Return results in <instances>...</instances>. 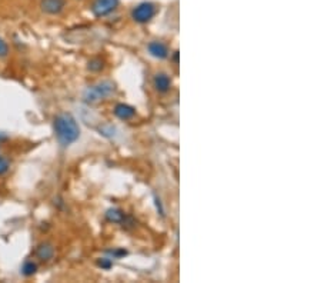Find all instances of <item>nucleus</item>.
<instances>
[{
    "label": "nucleus",
    "mask_w": 321,
    "mask_h": 283,
    "mask_svg": "<svg viewBox=\"0 0 321 283\" xmlns=\"http://www.w3.org/2000/svg\"><path fill=\"white\" fill-rule=\"evenodd\" d=\"M54 136L63 148H69L80 137V126L70 113L57 115L53 120Z\"/></svg>",
    "instance_id": "nucleus-1"
},
{
    "label": "nucleus",
    "mask_w": 321,
    "mask_h": 283,
    "mask_svg": "<svg viewBox=\"0 0 321 283\" xmlns=\"http://www.w3.org/2000/svg\"><path fill=\"white\" fill-rule=\"evenodd\" d=\"M116 90V86L113 82L110 80H103L99 82L93 86H90L84 95H83V99L84 102L89 103V104H93V103H99L101 100H106L107 98H110Z\"/></svg>",
    "instance_id": "nucleus-2"
},
{
    "label": "nucleus",
    "mask_w": 321,
    "mask_h": 283,
    "mask_svg": "<svg viewBox=\"0 0 321 283\" xmlns=\"http://www.w3.org/2000/svg\"><path fill=\"white\" fill-rule=\"evenodd\" d=\"M157 13V6L151 1H142L139 3L137 6L133 7L131 10V19L136 22V23H140V25H144L148 23Z\"/></svg>",
    "instance_id": "nucleus-3"
},
{
    "label": "nucleus",
    "mask_w": 321,
    "mask_h": 283,
    "mask_svg": "<svg viewBox=\"0 0 321 283\" xmlns=\"http://www.w3.org/2000/svg\"><path fill=\"white\" fill-rule=\"evenodd\" d=\"M120 4V0H95L90 6L92 13L96 17H104L113 13Z\"/></svg>",
    "instance_id": "nucleus-4"
},
{
    "label": "nucleus",
    "mask_w": 321,
    "mask_h": 283,
    "mask_svg": "<svg viewBox=\"0 0 321 283\" xmlns=\"http://www.w3.org/2000/svg\"><path fill=\"white\" fill-rule=\"evenodd\" d=\"M153 86L159 93H167L173 87L172 77L164 72H159L153 76Z\"/></svg>",
    "instance_id": "nucleus-5"
},
{
    "label": "nucleus",
    "mask_w": 321,
    "mask_h": 283,
    "mask_svg": "<svg viewBox=\"0 0 321 283\" xmlns=\"http://www.w3.org/2000/svg\"><path fill=\"white\" fill-rule=\"evenodd\" d=\"M66 7V0H42L40 1V9L43 13L50 16H57L60 15Z\"/></svg>",
    "instance_id": "nucleus-6"
},
{
    "label": "nucleus",
    "mask_w": 321,
    "mask_h": 283,
    "mask_svg": "<svg viewBox=\"0 0 321 283\" xmlns=\"http://www.w3.org/2000/svg\"><path fill=\"white\" fill-rule=\"evenodd\" d=\"M147 51L150 56H153L156 59H160V60L169 57V54H170L167 45L164 42H160V40H151L147 45Z\"/></svg>",
    "instance_id": "nucleus-7"
},
{
    "label": "nucleus",
    "mask_w": 321,
    "mask_h": 283,
    "mask_svg": "<svg viewBox=\"0 0 321 283\" xmlns=\"http://www.w3.org/2000/svg\"><path fill=\"white\" fill-rule=\"evenodd\" d=\"M54 253H56L54 246H53L50 242L40 243V245L36 248V252H34L36 257H37L39 260H42V262H49V260H51V259L54 257Z\"/></svg>",
    "instance_id": "nucleus-8"
},
{
    "label": "nucleus",
    "mask_w": 321,
    "mask_h": 283,
    "mask_svg": "<svg viewBox=\"0 0 321 283\" xmlns=\"http://www.w3.org/2000/svg\"><path fill=\"white\" fill-rule=\"evenodd\" d=\"M114 116L119 117L120 120H130L136 116V109L130 104L126 103H119L114 106Z\"/></svg>",
    "instance_id": "nucleus-9"
},
{
    "label": "nucleus",
    "mask_w": 321,
    "mask_h": 283,
    "mask_svg": "<svg viewBox=\"0 0 321 283\" xmlns=\"http://www.w3.org/2000/svg\"><path fill=\"white\" fill-rule=\"evenodd\" d=\"M106 219L112 223H123L126 220V215L123 213V210L113 207L106 212Z\"/></svg>",
    "instance_id": "nucleus-10"
},
{
    "label": "nucleus",
    "mask_w": 321,
    "mask_h": 283,
    "mask_svg": "<svg viewBox=\"0 0 321 283\" xmlns=\"http://www.w3.org/2000/svg\"><path fill=\"white\" fill-rule=\"evenodd\" d=\"M36 270H37V265L33 260H26L22 266V273L25 276H33L36 273Z\"/></svg>",
    "instance_id": "nucleus-11"
},
{
    "label": "nucleus",
    "mask_w": 321,
    "mask_h": 283,
    "mask_svg": "<svg viewBox=\"0 0 321 283\" xmlns=\"http://www.w3.org/2000/svg\"><path fill=\"white\" fill-rule=\"evenodd\" d=\"M103 67H104V62H103L100 57H95V59H92V60L87 63V69H89L90 72H100Z\"/></svg>",
    "instance_id": "nucleus-12"
},
{
    "label": "nucleus",
    "mask_w": 321,
    "mask_h": 283,
    "mask_svg": "<svg viewBox=\"0 0 321 283\" xmlns=\"http://www.w3.org/2000/svg\"><path fill=\"white\" fill-rule=\"evenodd\" d=\"M9 169H10V160H9L6 156L0 154V176H3L4 173H7Z\"/></svg>",
    "instance_id": "nucleus-13"
},
{
    "label": "nucleus",
    "mask_w": 321,
    "mask_h": 283,
    "mask_svg": "<svg viewBox=\"0 0 321 283\" xmlns=\"http://www.w3.org/2000/svg\"><path fill=\"white\" fill-rule=\"evenodd\" d=\"M9 56V45L4 42L3 37H0V59H4Z\"/></svg>",
    "instance_id": "nucleus-14"
},
{
    "label": "nucleus",
    "mask_w": 321,
    "mask_h": 283,
    "mask_svg": "<svg viewBox=\"0 0 321 283\" xmlns=\"http://www.w3.org/2000/svg\"><path fill=\"white\" fill-rule=\"evenodd\" d=\"M97 265L103 269H110L113 266V259L112 257H101V259H99Z\"/></svg>",
    "instance_id": "nucleus-15"
},
{
    "label": "nucleus",
    "mask_w": 321,
    "mask_h": 283,
    "mask_svg": "<svg viewBox=\"0 0 321 283\" xmlns=\"http://www.w3.org/2000/svg\"><path fill=\"white\" fill-rule=\"evenodd\" d=\"M110 255H112V259H119V257L124 256V255H127V252L123 250V249H113V250H110L109 252Z\"/></svg>",
    "instance_id": "nucleus-16"
}]
</instances>
